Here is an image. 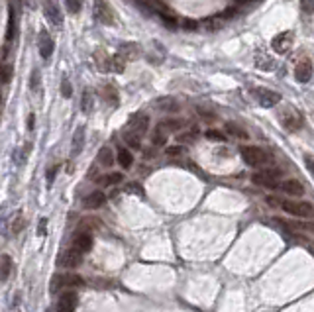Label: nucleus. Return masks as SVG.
Here are the masks:
<instances>
[{"label": "nucleus", "instance_id": "obj_22", "mask_svg": "<svg viewBox=\"0 0 314 312\" xmlns=\"http://www.w3.org/2000/svg\"><path fill=\"white\" fill-rule=\"evenodd\" d=\"M226 132H228L230 136L238 138V140H247V138H249L247 132L241 128L240 124H236V122H228V124H226Z\"/></svg>", "mask_w": 314, "mask_h": 312}, {"label": "nucleus", "instance_id": "obj_15", "mask_svg": "<svg viewBox=\"0 0 314 312\" xmlns=\"http://www.w3.org/2000/svg\"><path fill=\"white\" fill-rule=\"evenodd\" d=\"M279 191H283L289 197H302L304 195V186H302L300 181H296V179H287V181L279 183Z\"/></svg>", "mask_w": 314, "mask_h": 312}, {"label": "nucleus", "instance_id": "obj_12", "mask_svg": "<svg viewBox=\"0 0 314 312\" xmlns=\"http://www.w3.org/2000/svg\"><path fill=\"white\" fill-rule=\"evenodd\" d=\"M81 261H83V254H81L79 249H75V247L67 249V252H63V256L59 257V265H63V267H67V269L79 267Z\"/></svg>", "mask_w": 314, "mask_h": 312}, {"label": "nucleus", "instance_id": "obj_18", "mask_svg": "<svg viewBox=\"0 0 314 312\" xmlns=\"http://www.w3.org/2000/svg\"><path fill=\"white\" fill-rule=\"evenodd\" d=\"M155 106H157V110H161V112H177L179 110V102H177L175 98H171V96H163V98L155 100Z\"/></svg>", "mask_w": 314, "mask_h": 312}, {"label": "nucleus", "instance_id": "obj_42", "mask_svg": "<svg viewBox=\"0 0 314 312\" xmlns=\"http://www.w3.org/2000/svg\"><path fill=\"white\" fill-rule=\"evenodd\" d=\"M265 201H267L269 206H281V199H277V197H267Z\"/></svg>", "mask_w": 314, "mask_h": 312}, {"label": "nucleus", "instance_id": "obj_31", "mask_svg": "<svg viewBox=\"0 0 314 312\" xmlns=\"http://www.w3.org/2000/svg\"><path fill=\"white\" fill-rule=\"evenodd\" d=\"M165 142H167V132H163V130L159 128H155V132H153V140H151V144L155 147H159V146H165Z\"/></svg>", "mask_w": 314, "mask_h": 312}, {"label": "nucleus", "instance_id": "obj_44", "mask_svg": "<svg viewBox=\"0 0 314 312\" xmlns=\"http://www.w3.org/2000/svg\"><path fill=\"white\" fill-rule=\"evenodd\" d=\"M199 114L203 116V118H206V120H214L216 116L214 114H210V112H206V110H203V108H199Z\"/></svg>", "mask_w": 314, "mask_h": 312}, {"label": "nucleus", "instance_id": "obj_20", "mask_svg": "<svg viewBox=\"0 0 314 312\" xmlns=\"http://www.w3.org/2000/svg\"><path fill=\"white\" fill-rule=\"evenodd\" d=\"M122 136H124V142H126L132 149H140V147H142V136L134 134L132 130L126 128L124 132H122Z\"/></svg>", "mask_w": 314, "mask_h": 312}, {"label": "nucleus", "instance_id": "obj_21", "mask_svg": "<svg viewBox=\"0 0 314 312\" xmlns=\"http://www.w3.org/2000/svg\"><path fill=\"white\" fill-rule=\"evenodd\" d=\"M98 163L102 167H112L114 165V153L108 146H104L98 151Z\"/></svg>", "mask_w": 314, "mask_h": 312}, {"label": "nucleus", "instance_id": "obj_1", "mask_svg": "<svg viewBox=\"0 0 314 312\" xmlns=\"http://www.w3.org/2000/svg\"><path fill=\"white\" fill-rule=\"evenodd\" d=\"M240 153H241V157H243V161L249 167H256V169H263V167L273 163V157H271L265 149H261V147L243 146L240 149Z\"/></svg>", "mask_w": 314, "mask_h": 312}, {"label": "nucleus", "instance_id": "obj_39", "mask_svg": "<svg viewBox=\"0 0 314 312\" xmlns=\"http://www.w3.org/2000/svg\"><path fill=\"white\" fill-rule=\"evenodd\" d=\"M183 151H185V149H183L181 146H171V147H167L165 149L167 155H181Z\"/></svg>", "mask_w": 314, "mask_h": 312}, {"label": "nucleus", "instance_id": "obj_23", "mask_svg": "<svg viewBox=\"0 0 314 312\" xmlns=\"http://www.w3.org/2000/svg\"><path fill=\"white\" fill-rule=\"evenodd\" d=\"M12 271V259L10 256H0V281H6Z\"/></svg>", "mask_w": 314, "mask_h": 312}, {"label": "nucleus", "instance_id": "obj_11", "mask_svg": "<svg viewBox=\"0 0 314 312\" xmlns=\"http://www.w3.org/2000/svg\"><path fill=\"white\" fill-rule=\"evenodd\" d=\"M295 77L298 83H308L312 79V61L308 57L300 59L295 67Z\"/></svg>", "mask_w": 314, "mask_h": 312}, {"label": "nucleus", "instance_id": "obj_8", "mask_svg": "<svg viewBox=\"0 0 314 312\" xmlns=\"http://www.w3.org/2000/svg\"><path fill=\"white\" fill-rule=\"evenodd\" d=\"M254 94H256L258 102L263 108H273L275 104L281 102V94L275 91H271V89H256Z\"/></svg>", "mask_w": 314, "mask_h": 312}, {"label": "nucleus", "instance_id": "obj_2", "mask_svg": "<svg viewBox=\"0 0 314 312\" xmlns=\"http://www.w3.org/2000/svg\"><path fill=\"white\" fill-rule=\"evenodd\" d=\"M281 208L296 218H314V204L306 201H287L281 199Z\"/></svg>", "mask_w": 314, "mask_h": 312}, {"label": "nucleus", "instance_id": "obj_26", "mask_svg": "<svg viewBox=\"0 0 314 312\" xmlns=\"http://www.w3.org/2000/svg\"><path fill=\"white\" fill-rule=\"evenodd\" d=\"M256 65H258L259 69H263V71H271V69L275 67L273 59L265 57V55H263V53H258V57H256Z\"/></svg>", "mask_w": 314, "mask_h": 312}, {"label": "nucleus", "instance_id": "obj_19", "mask_svg": "<svg viewBox=\"0 0 314 312\" xmlns=\"http://www.w3.org/2000/svg\"><path fill=\"white\" fill-rule=\"evenodd\" d=\"M138 45L136 43H124L122 47H120V51H118V55L122 57L124 61H132V59H136L138 57Z\"/></svg>", "mask_w": 314, "mask_h": 312}, {"label": "nucleus", "instance_id": "obj_10", "mask_svg": "<svg viewBox=\"0 0 314 312\" xmlns=\"http://www.w3.org/2000/svg\"><path fill=\"white\" fill-rule=\"evenodd\" d=\"M43 14H45L47 22H51L57 28L63 24V16H61V10H59L55 0H45L43 2Z\"/></svg>", "mask_w": 314, "mask_h": 312}, {"label": "nucleus", "instance_id": "obj_9", "mask_svg": "<svg viewBox=\"0 0 314 312\" xmlns=\"http://www.w3.org/2000/svg\"><path fill=\"white\" fill-rule=\"evenodd\" d=\"M149 128V116L148 114H144V112H136V114H132L128 120V130H132L134 134H138V136H144Z\"/></svg>", "mask_w": 314, "mask_h": 312}, {"label": "nucleus", "instance_id": "obj_14", "mask_svg": "<svg viewBox=\"0 0 314 312\" xmlns=\"http://www.w3.org/2000/svg\"><path fill=\"white\" fill-rule=\"evenodd\" d=\"M37 49H39V55L43 57V59H49V57L53 55V39L51 36L43 30V32H39V37H37Z\"/></svg>", "mask_w": 314, "mask_h": 312}, {"label": "nucleus", "instance_id": "obj_38", "mask_svg": "<svg viewBox=\"0 0 314 312\" xmlns=\"http://www.w3.org/2000/svg\"><path fill=\"white\" fill-rule=\"evenodd\" d=\"M61 94H63L65 98H71V94H73V89H71V83H69L67 79H63V83H61Z\"/></svg>", "mask_w": 314, "mask_h": 312}, {"label": "nucleus", "instance_id": "obj_17", "mask_svg": "<svg viewBox=\"0 0 314 312\" xmlns=\"http://www.w3.org/2000/svg\"><path fill=\"white\" fill-rule=\"evenodd\" d=\"M104 202H106V195L102 193V191H93L89 197H85V208H89V210H96V208H100V206H104Z\"/></svg>", "mask_w": 314, "mask_h": 312}, {"label": "nucleus", "instance_id": "obj_36", "mask_svg": "<svg viewBox=\"0 0 314 312\" xmlns=\"http://www.w3.org/2000/svg\"><path fill=\"white\" fill-rule=\"evenodd\" d=\"M206 138H208V140H214V142H224V140H226L224 132H218V130H208V132H206Z\"/></svg>", "mask_w": 314, "mask_h": 312}, {"label": "nucleus", "instance_id": "obj_33", "mask_svg": "<svg viewBox=\"0 0 314 312\" xmlns=\"http://www.w3.org/2000/svg\"><path fill=\"white\" fill-rule=\"evenodd\" d=\"M93 102H94V98H93V94H91V91H85V94H83V100H81V108H83V112H89L93 110Z\"/></svg>", "mask_w": 314, "mask_h": 312}, {"label": "nucleus", "instance_id": "obj_24", "mask_svg": "<svg viewBox=\"0 0 314 312\" xmlns=\"http://www.w3.org/2000/svg\"><path fill=\"white\" fill-rule=\"evenodd\" d=\"M118 163L124 167V169H130L132 167V163H134V155L130 153V149H126V147H120L118 149Z\"/></svg>", "mask_w": 314, "mask_h": 312}, {"label": "nucleus", "instance_id": "obj_30", "mask_svg": "<svg viewBox=\"0 0 314 312\" xmlns=\"http://www.w3.org/2000/svg\"><path fill=\"white\" fill-rule=\"evenodd\" d=\"M124 67H126V61L118 55V53L114 57H110V71H114V73H122Z\"/></svg>", "mask_w": 314, "mask_h": 312}, {"label": "nucleus", "instance_id": "obj_45", "mask_svg": "<svg viewBox=\"0 0 314 312\" xmlns=\"http://www.w3.org/2000/svg\"><path fill=\"white\" fill-rule=\"evenodd\" d=\"M22 226H24V220H22V218H18V220H14L12 230H14V232H20V230H22Z\"/></svg>", "mask_w": 314, "mask_h": 312}, {"label": "nucleus", "instance_id": "obj_25", "mask_svg": "<svg viewBox=\"0 0 314 312\" xmlns=\"http://www.w3.org/2000/svg\"><path fill=\"white\" fill-rule=\"evenodd\" d=\"M122 179H124V175H122V173H106L104 177H100V179H98V183L102 184V186H112V184L122 183Z\"/></svg>", "mask_w": 314, "mask_h": 312}, {"label": "nucleus", "instance_id": "obj_5", "mask_svg": "<svg viewBox=\"0 0 314 312\" xmlns=\"http://www.w3.org/2000/svg\"><path fill=\"white\" fill-rule=\"evenodd\" d=\"M94 18L104 26L114 24V10L108 4V0H94Z\"/></svg>", "mask_w": 314, "mask_h": 312}, {"label": "nucleus", "instance_id": "obj_13", "mask_svg": "<svg viewBox=\"0 0 314 312\" xmlns=\"http://www.w3.org/2000/svg\"><path fill=\"white\" fill-rule=\"evenodd\" d=\"M77 300H79V296H77V293H73V291L63 293L59 296V300H57V312H75V308H77Z\"/></svg>", "mask_w": 314, "mask_h": 312}, {"label": "nucleus", "instance_id": "obj_32", "mask_svg": "<svg viewBox=\"0 0 314 312\" xmlns=\"http://www.w3.org/2000/svg\"><path fill=\"white\" fill-rule=\"evenodd\" d=\"M14 22H16V14H14V10L10 8V16H8V34H6V41H12L14 36H16V26H14Z\"/></svg>", "mask_w": 314, "mask_h": 312}, {"label": "nucleus", "instance_id": "obj_46", "mask_svg": "<svg viewBox=\"0 0 314 312\" xmlns=\"http://www.w3.org/2000/svg\"><path fill=\"white\" fill-rule=\"evenodd\" d=\"M34 122H36V116L32 114V116L28 118V130H34Z\"/></svg>", "mask_w": 314, "mask_h": 312}, {"label": "nucleus", "instance_id": "obj_7", "mask_svg": "<svg viewBox=\"0 0 314 312\" xmlns=\"http://www.w3.org/2000/svg\"><path fill=\"white\" fill-rule=\"evenodd\" d=\"M85 285V279L81 275H75V273H65V275H55L53 277V283H51V289L57 291L61 287H83Z\"/></svg>", "mask_w": 314, "mask_h": 312}, {"label": "nucleus", "instance_id": "obj_29", "mask_svg": "<svg viewBox=\"0 0 314 312\" xmlns=\"http://www.w3.org/2000/svg\"><path fill=\"white\" fill-rule=\"evenodd\" d=\"M83 142H85V130L79 128L73 138V155H77V153L83 149Z\"/></svg>", "mask_w": 314, "mask_h": 312}, {"label": "nucleus", "instance_id": "obj_35", "mask_svg": "<svg viewBox=\"0 0 314 312\" xmlns=\"http://www.w3.org/2000/svg\"><path fill=\"white\" fill-rule=\"evenodd\" d=\"M0 79H2V83H10V79H12V65H0Z\"/></svg>", "mask_w": 314, "mask_h": 312}, {"label": "nucleus", "instance_id": "obj_16", "mask_svg": "<svg viewBox=\"0 0 314 312\" xmlns=\"http://www.w3.org/2000/svg\"><path fill=\"white\" fill-rule=\"evenodd\" d=\"M73 247L75 249H79L81 254H85V252H89L91 247H93V236L89 234V232H77L73 238Z\"/></svg>", "mask_w": 314, "mask_h": 312}, {"label": "nucleus", "instance_id": "obj_4", "mask_svg": "<svg viewBox=\"0 0 314 312\" xmlns=\"http://www.w3.org/2000/svg\"><path fill=\"white\" fill-rule=\"evenodd\" d=\"M279 179H281L279 169H263V171L252 175L254 183L259 184V186H267V189H279Z\"/></svg>", "mask_w": 314, "mask_h": 312}, {"label": "nucleus", "instance_id": "obj_41", "mask_svg": "<svg viewBox=\"0 0 314 312\" xmlns=\"http://www.w3.org/2000/svg\"><path fill=\"white\" fill-rule=\"evenodd\" d=\"M37 85H39V73H37V71H34V77H32V81H30V87L36 91Z\"/></svg>", "mask_w": 314, "mask_h": 312}, {"label": "nucleus", "instance_id": "obj_6", "mask_svg": "<svg viewBox=\"0 0 314 312\" xmlns=\"http://www.w3.org/2000/svg\"><path fill=\"white\" fill-rule=\"evenodd\" d=\"M293 41H295V36H293L291 32H281V34H277V36L273 37L271 47H273V51H275V53H279V55H285L287 51H291Z\"/></svg>", "mask_w": 314, "mask_h": 312}, {"label": "nucleus", "instance_id": "obj_43", "mask_svg": "<svg viewBox=\"0 0 314 312\" xmlns=\"http://www.w3.org/2000/svg\"><path fill=\"white\" fill-rule=\"evenodd\" d=\"M181 24L185 26L186 30H193V28H197V22H195V20H183Z\"/></svg>", "mask_w": 314, "mask_h": 312}, {"label": "nucleus", "instance_id": "obj_34", "mask_svg": "<svg viewBox=\"0 0 314 312\" xmlns=\"http://www.w3.org/2000/svg\"><path fill=\"white\" fill-rule=\"evenodd\" d=\"M65 6L71 14H79L83 8V0H65Z\"/></svg>", "mask_w": 314, "mask_h": 312}, {"label": "nucleus", "instance_id": "obj_27", "mask_svg": "<svg viewBox=\"0 0 314 312\" xmlns=\"http://www.w3.org/2000/svg\"><path fill=\"white\" fill-rule=\"evenodd\" d=\"M159 128L163 132H177V130L183 128V120H165V122H159Z\"/></svg>", "mask_w": 314, "mask_h": 312}, {"label": "nucleus", "instance_id": "obj_37", "mask_svg": "<svg viewBox=\"0 0 314 312\" xmlns=\"http://www.w3.org/2000/svg\"><path fill=\"white\" fill-rule=\"evenodd\" d=\"M300 10L304 14H314V0H300Z\"/></svg>", "mask_w": 314, "mask_h": 312}, {"label": "nucleus", "instance_id": "obj_47", "mask_svg": "<svg viewBox=\"0 0 314 312\" xmlns=\"http://www.w3.org/2000/svg\"><path fill=\"white\" fill-rule=\"evenodd\" d=\"M55 171H57V165L53 167V169H51V171H49V173H47V175H49V177H47V179H49V181H53V177H55Z\"/></svg>", "mask_w": 314, "mask_h": 312}, {"label": "nucleus", "instance_id": "obj_3", "mask_svg": "<svg viewBox=\"0 0 314 312\" xmlns=\"http://www.w3.org/2000/svg\"><path fill=\"white\" fill-rule=\"evenodd\" d=\"M277 118L281 122V126L289 132H296V130L302 128V116L300 112H296L293 106H285L277 112Z\"/></svg>", "mask_w": 314, "mask_h": 312}, {"label": "nucleus", "instance_id": "obj_28", "mask_svg": "<svg viewBox=\"0 0 314 312\" xmlns=\"http://www.w3.org/2000/svg\"><path fill=\"white\" fill-rule=\"evenodd\" d=\"M102 96H104V100L108 102V104H118V94H116V89L110 87V85H106L104 89H102Z\"/></svg>", "mask_w": 314, "mask_h": 312}, {"label": "nucleus", "instance_id": "obj_40", "mask_svg": "<svg viewBox=\"0 0 314 312\" xmlns=\"http://www.w3.org/2000/svg\"><path fill=\"white\" fill-rule=\"evenodd\" d=\"M304 163H306V169L314 175V155H306L304 157Z\"/></svg>", "mask_w": 314, "mask_h": 312}]
</instances>
